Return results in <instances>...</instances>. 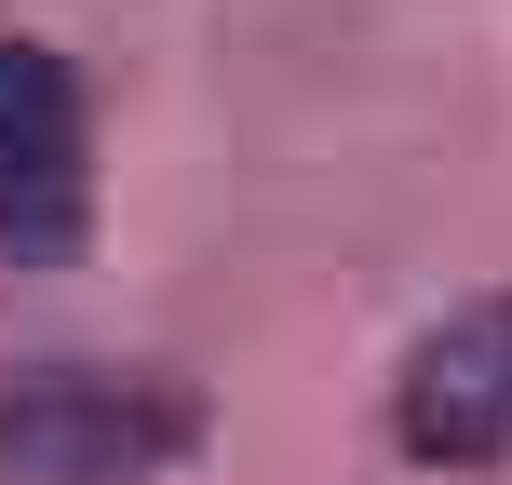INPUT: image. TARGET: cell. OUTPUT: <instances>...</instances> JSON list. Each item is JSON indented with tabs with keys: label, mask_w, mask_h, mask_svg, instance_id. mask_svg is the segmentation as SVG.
Wrapping results in <instances>:
<instances>
[{
	"label": "cell",
	"mask_w": 512,
	"mask_h": 485,
	"mask_svg": "<svg viewBox=\"0 0 512 485\" xmlns=\"http://www.w3.org/2000/svg\"><path fill=\"white\" fill-rule=\"evenodd\" d=\"M203 445V405L149 364H14L0 378V472L14 485H135Z\"/></svg>",
	"instance_id": "cell-1"
},
{
	"label": "cell",
	"mask_w": 512,
	"mask_h": 485,
	"mask_svg": "<svg viewBox=\"0 0 512 485\" xmlns=\"http://www.w3.org/2000/svg\"><path fill=\"white\" fill-rule=\"evenodd\" d=\"M391 432H405V459H432V472H486L512 445V283L472 297V310H445V324L405 351Z\"/></svg>",
	"instance_id": "cell-3"
},
{
	"label": "cell",
	"mask_w": 512,
	"mask_h": 485,
	"mask_svg": "<svg viewBox=\"0 0 512 485\" xmlns=\"http://www.w3.org/2000/svg\"><path fill=\"white\" fill-rule=\"evenodd\" d=\"M81 230H95L81 81L41 41H0V256H68Z\"/></svg>",
	"instance_id": "cell-2"
}]
</instances>
